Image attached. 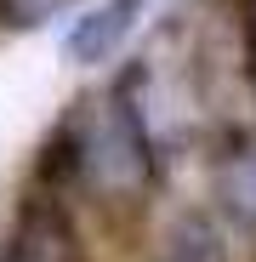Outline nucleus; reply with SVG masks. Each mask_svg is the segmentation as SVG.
Wrapping results in <instances>:
<instances>
[{
  "instance_id": "f257e3e1",
  "label": "nucleus",
  "mask_w": 256,
  "mask_h": 262,
  "mask_svg": "<svg viewBox=\"0 0 256 262\" xmlns=\"http://www.w3.org/2000/svg\"><path fill=\"white\" fill-rule=\"evenodd\" d=\"M159 171L165 154L154 131L114 80L68 103V114L57 120L46 154H40V188H52L80 223L97 216V223L131 228L159 194Z\"/></svg>"
},
{
  "instance_id": "f03ea898",
  "label": "nucleus",
  "mask_w": 256,
  "mask_h": 262,
  "mask_svg": "<svg viewBox=\"0 0 256 262\" xmlns=\"http://www.w3.org/2000/svg\"><path fill=\"white\" fill-rule=\"evenodd\" d=\"M0 262H91L85 245V223L52 194V188H29L23 205L12 211V228L0 239Z\"/></svg>"
},
{
  "instance_id": "7ed1b4c3",
  "label": "nucleus",
  "mask_w": 256,
  "mask_h": 262,
  "mask_svg": "<svg viewBox=\"0 0 256 262\" xmlns=\"http://www.w3.org/2000/svg\"><path fill=\"white\" fill-rule=\"evenodd\" d=\"M211 211L228 223L234 239L256 245V125L228 131L222 148L211 154Z\"/></svg>"
},
{
  "instance_id": "20e7f679",
  "label": "nucleus",
  "mask_w": 256,
  "mask_h": 262,
  "mask_svg": "<svg viewBox=\"0 0 256 262\" xmlns=\"http://www.w3.org/2000/svg\"><path fill=\"white\" fill-rule=\"evenodd\" d=\"M148 12V0H97V6H85L68 29H63V57L74 69H103L125 52V40L137 34Z\"/></svg>"
},
{
  "instance_id": "39448f33",
  "label": "nucleus",
  "mask_w": 256,
  "mask_h": 262,
  "mask_svg": "<svg viewBox=\"0 0 256 262\" xmlns=\"http://www.w3.org/2000/svg\"><path fill=\"white\" fill-rule=\"evenodd\" d=\"M234 6H239V23L250 29V46H256V0H234Z\"/></svg>"
},
{
  "instance_id": "423d86ee",
  "label": "nucleus",
  "mask_w": 256,
  "mask_h": 262,
  "mask_svg": "<svg viewBox=\"0 0 256 262\" xmlns=\"http://www.w3.org/2000/svg\"><path fill=\"white\" fill-rule=\"evenodd\" d=\"M148 262H159V256H148Z\"/></svg>"
}]
</instances>
